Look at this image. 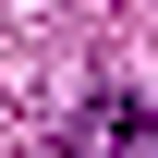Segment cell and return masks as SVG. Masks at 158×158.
I'll use <instances>...</instances> for the list:
<instances>
[{
	"mask_svg": "<svg viewBox=\"0 0 158 158\" xmlns=\"http://www.w3.org/2000/svg\"><path fill=\"white\" fill-rule=\"evenodd\" d=\"M49 158H73V146H49Z\"/></svg>",
	"mask_w": 158,
	"mask_h": 158,
	"instance_id": "obj_2",
	"label": "cell"
},
{
	"mask_svg": "<svg viewBox=\"0 0 158 158\" xmlns=\"http://www.w3.org/2000/svg\"><path fill=\"white\" fill-rule=\"evenodd\" d=\"M61 146H73V158H158V110L134 98V85H98V98L73 110Z\"/></svg>",
	"mask_w": 158,
	"mask_h": 158,
	"instance_id": "obj_1",
	"label": "cell"
}]
</instances>
